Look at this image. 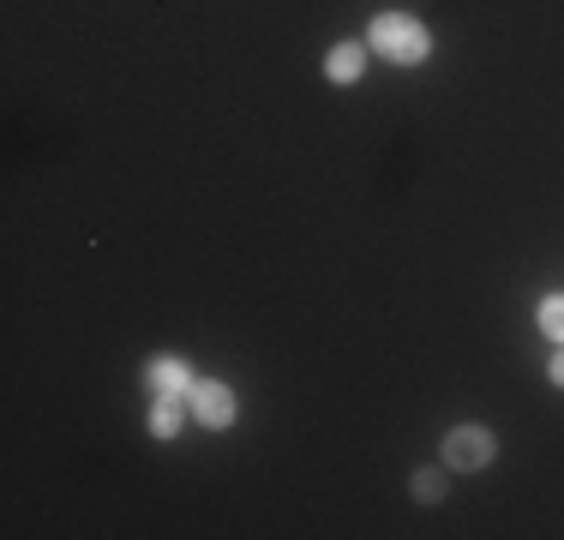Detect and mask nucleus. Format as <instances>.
Returning <instances> with one entry per match:
<instances>
[{
    "mask_svg": "<svg viewBox=\"0 0 564 540\" xmlns=\"http://www.w3.org/2000/svg\"><path fill=\"white\" fill-rule=\"evenodd\" d=\"M367 48L391 66H421L433 54V31H426L414 12H372L367 24Z\"/></svg>",
    "mask_w": 564,
    "mask_h": 540,
    "instance_id": "nucleus-1",
    "label": "nucleus"
},
{
    "mask_svg": "<svg viewBox=\"0 0 564 540\" xmlns=\"http://www.w3.org/2000/svg\"><path fill=\"white\" fill-rule=\"evenodd\" d=\"M438 463H451V475H487L499 463V432L487 421H456L438 439Z\"/></svg>",
    "mask_w": 564,
    "mask_h": 540,
    "instance_id": "nucleus-2",
    "label": "nucleus"
},
{
    "mask_svg": "<svg viewBox=\"0 0 564 540\" xmlns=\"http://www.w3.org/2000/svg\"><path fill=\"white\" fill-rule=\"evenodd\" d=\"M186 409H193V421L210 426V432H228V426L240 421V397H235V385H228V378H198L193 397H186Z\"/></svg>",
    "mask_w": 564,
    "mask_h": 540,
    "instance_id": "nucleus-3",
    "label": "nucleus"
},
{
    "mask_svg": "<svg viewBox=\"0 0 564 540\" xmlns=\"http://www.w3.org/2000/svg\"><path fill=\"white\" fill-rule=\"evenodd\" d=\"M144 385H151V397H193V385H198V372L186 367L181 355H156L151 367H144Z\"/></svg>",
    "mask_w": 564,
    "mask_h": 540,
    "instance_id": "nucleus-4",
    "label": "nucleus"
},
{
    "mask_svg": "<svg viewBox=\"0 0 564 540\" xmlns=\"http://www.w3.org/2000/svg\"><path fill=\"white\" fill-rule=\"evenodd\" d=\"M409 498L421 510L445 505V498H451V463H421V468H414V475H409Z\"/></svg>",
    "mask_w": 564,
    "mask_h": 540,
    "instance_id": "nucleus-5",
    "label": "nucleus"
},
{
    "mask_svg": "<svg viewBox=\"0 0 564 540\" xmlns=\"http://www.w3.org/2000/svg\"><path fill=\"white\" fill-rule=\"evenodd\" d=\"M367 61H372L367 43H330L325 48V78L330 85H355V78L367 73Z\"/></svg>",
    "mask_w": 564,
    "mask_h": 540,
    "instance_id": "nucleus-6",
    "label": "nucleus"
},
{
    "mask_svg": "<svg viewBox=\"0 0 564 540\" xmlns=\"http://www.w3.org/2000/svg\"><path fill=\"white\" fill-rule=\"evenodd\" d=\"M186 402L181 397H151V414H144V426H151V439H181V426H186Z\"/></svg>",
    "mask_w": 564,
    "mask_h": 540,
    "instance_id": "nucleus-7",
    "label": "nucleus"
},
{
    "mask_svg": "<svg viewBox=\"0 0 564 540\" xmlns=\"http://www.w3.org/2000/svg\"><path fill=\"white\" fill-rule=\"evenodd\" d=\"M534 318H541V331L553 336V343H564V294H546V301L534 306Z\"/></svg>",
    "mask_w": 564,
    "mask_h": 540,
    "instance_id": "nucleus-8",
    "label": "nucleus"
},
{
    "mask_svg": "<svg viewBox=\"0 0 564 540\" xmlns=\"http://www.w3.org/2000/svg\"><path fill=\"white\" fill-rule=\"evenodd\" d=\"M546 378L564 390V343H553V360H546Z\"/></svg>",
    "mask_w": 564,
    "mask_h": 540,
    "instance_id": "nucleus-9",
    "label": "nucleus"
}]
</instances>
